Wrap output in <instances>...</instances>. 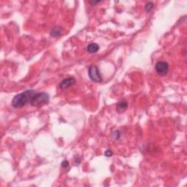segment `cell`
<instances>
[{
  "label": "cell",
  "mask_w": 187,
  "mask_h": 187,
  "mask_svg": "<svg viewBox=\"0 0 187 187\" xmlns=\"http://www.w3.org/2000/svg\"><path fill=\"white\" fill-rule=\"evenodd\" d=\"M35 90H27L14 97L12 101V105L15 108H21L28 102H30L34 95L36 94Z\"/></svg>",
  "instance_id": "1"
},
{
  "label": "cell",
  "mask_w": 187,
  "mask_h": 187,
  "mask_svg": "<svg viewBox=\"0 0 187 187\" xmlns=\"http://www.w3.org/2000/svg\"><path fill=\"white\" fill-rule=\"evenodd\" d=\"M49 102V95L45 92L36 93L30 101L31 105L34 107H41Z\"/></svg>",
  "instance_id": "2"
},
{
  "label": "cell",
  "mask_w": 187,
  "mask_h": 187,
  "mask_svg": "<svg viewBox=\"0 0 187 187\" xmlns=\"http://www.w3.org/2000/svg\"><path fill=\"white\" fill-rule=\"evenodd\" d=\"M88 76L91 81L96 83H100L102 81V76L99 69L96 65H91L88 69Z\"/></svg>",
  "instance_id": "3"
},
{
  "label": "cell",
  "mask_w": 187,
  "mask_h": 187,
  "mask_svg": "<svg viewBox=\"0 0 187 187\" xmlns=\"http://www.w3.org/2000/svg\"><path fill=\"white\" fill-rule=\"evenodd\" d=\"M155 70L156 72L160 75H166L168 72V70H169V65H168V63L166 62V61H159L156 65Z\"/></svg>",
  "instance_id": "4"
},
{
  "label": "cell",
  "mask_w": 187,
  "mask_h": 187,
  "mask_svg": "<svg viewBox=\"0 0 187 187\" xmlns=\"http://www.w3.org/2000/svg\"><path fill=\"white\" fill-rule=\"evenodd\" d=\"M75 83V79L74 78H67L63 80L59 84V87L61 89H66L70 86L73 85Z\"/></svg>",
  "instance_id": "5"
},
{
  "label": "cell",
  "mask_w": 187,
  "mask_h": 187,
  "mask_svg": "<svg viewBox=\"0 0 187 187\" xmlns=\"http://www.w3.org/2000/svg\"><path fill=\"white\" fill-rule=\"evenodd\" d=\"M128 107V104L127 101H121L117 104L116 110L118 113H124V111H126L127 108Z\"/></svg>",
  "instance_id": "6"
},
{
  "label": "cell",
  "mask_w": 187,
  "mask_h": 187,
  "mask_svg": "<svg viewBox=\"0 0 187 187\" xmlns=\"http://www.w3.org/2000/svg\"><path fill=\"white\" fill-rule=\"evenodd\" d=\"M99 49V47L98 45V44L95 43V42H93V43L89 44L87 47V51L89 54H95V53L97 52Z\"/></svg>",
  "instance_id": "7"
},
{
  "label": "cell",
  "mask_w": 187,
  "mask_h": 187,
  "mask_svg": "<svg viewBox=\"0 0 187 187\" xmlns=\"http://www.w3.org/2000/svg\"><path fill=\"white\" fill-rule=\"evenodd\" d=\"M61 34V29L58 26L54 27L51 32V35L52 37H54V38H56V37L59 36Z\"/></svg>",
  "instance_id": "8"
},
{
  "label": "cell",
  "mask_w": 187,
  "mask_h": 187,
  "mask_svg": "<svg viewBox=\"0 0 187 187\" xmlns=\"http://www.w3.org/2000/svg\"><path fill=\"white\" fill-rule=\"evenodd\" d=\"M153 8H154V4L151 3V2H148V3H147L146 5H145V10H146L148 12L151 11Z\"/></svg>",
  "instance_id": "9"
},
{
  "label": "cell",
  "mask_w": 187,
  "mask_h": 187,
  "mask_svg": "<svg viewBox=\"0 0 187 187\" xmlns=\"http://www.w3.org/2000/svg\"><path fill=\"white\" fill-rule=\"evenodd\" d=\"M105 155L106 156H108V157H110V156H111L113 155L112 151H111V150H107L105 153Z\"/></svg>",
  "instance_id": "10"
},
{
  "label": "cell",
  "mask_w": 187,
  "mask_h": 187,
  "mask_svg": "<svg viewBox=\"0 0 187 187\" xmlns=\"http://www.w3.org/2000/svg\"><path fill=\"white\" fill-rule=\"evenodd\" d=\"M61 165H62V167H63V168H67V167H68L69 166V163H68V162L67 160H65V162H62V164H61Z\"/></svg>",
  "instance_id": "11"
},
{
  "label": "cell",
  "mask_w": 187,
  "mask_h": 187,
  "mask_svg": "<svg viewBox=\"0 0 187 187\" xmlns=\"http://www.w3.org/2000/svg\"><path fill=\"white\" fill-rule=\"evenodd\" d=\"M99 2H100V1H97V2H95V1H94V2H91V1H90L89 3L91 4V5H96V4L99 3Z\"/></svg>",
  "instance_id": "12"
}]
</instances>
